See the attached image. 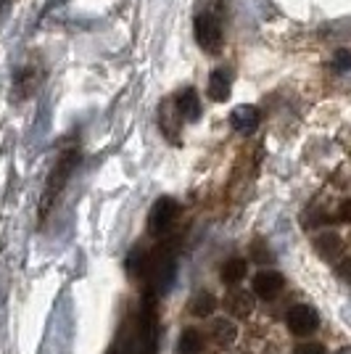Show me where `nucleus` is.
Segmentation results:
<instances>
[{"instance_id":"f257e3e1","label":"nucleus","mask_w":351,"mask_h":354,"mask_svg":"<svg viewBox=\"0 0 351 354\" xmlns=\"http://www.w3.org/2000/svg\"><path fill=\"white\" fill-rule=\"evenodd\" d=\"M77 164H79V151L72 148V151H64L59 156V162H56V167L50 169L48 183H45V191H43V201H40V212H37L40 222H43L45 217H48V212L53 209V204H56V198H59L61 191H64L69 175L77 169Z\"/></svg>"},{"instance_id":"f03ea898","label":"nucleus","mask_w":351,"mask_h":354,"mask_svg":"<svg viewBox=\"0 0 351 354\" xmlns=\"http://www.w3.org/2000/svg\"><path fill=\"white\" fill-rule=\"evenodd\" d=\"M193 35L196 43L204 48L206 53H220L225 48V14L222 8H206L193 19Z\"/></svg>"},{"instance_id":"7ed1b4c3","label":"nucleus","mask_w":351,"mask_h":354,"mask_svg":"<svg viewBox=\"0 0 351 354\" xmlns=\"http://www.w3.org/2000/svg\"><path fill=\"white\" fill-rule=\"evenodd\" d=\"M180 217V204H177L175 198H159L153 207H151V214H148V230L153 233V236H164L172 225L177 222Z\"/></svg>"},{"instance_id":"20e7f679","label":"nucleus","mask_w":351,"mask_h":354,"mask_svg":"<svg viewBox=\"0 0 351 354\" xmlns=\"http://www.w3.org/2000/svg\"><path fill=\"white\" fill-rule=\"evenodd\" d=\"M285 325H288V330H291L293 336L304 339V336H312L320 328V315L309 304H293L288 315H285Z\"/></svg>"},{"instance_id":"39448f33","label":"nucleus","mask_w":351,"mask_h":354,"mask_svg":"<svg viewBox=\"0 0 351 354\" xmlns=\"http://www.w3.org/2000/svg\"><path fill=\"white\" fill-rule=\"evenodd\" d=\"M283 288H285V278L280 275L278 270H262V272L254 275V294L264 299V301L275 299Z\"/></svg>"},{"instance_id":"423d86ee","label":"nucleus","mask_w":351,"mask_h":354,"mask_svg":"<svg viewBox=\"0 0 351 354\" xmlns=\"http://www.w3.org/2000/svg\"><path fill=\"white\" fill-rule=\"evenodd\" d=\"M230 88H233V72L227 66H220L209 74V98L214 104H225L230 98Z\"/></svg>"},{"instance_id":"0eeeda50","label":"nucleus","mask_w":351,"mask_h":354,"mask_svg":"<svg viewBox=\"0 0 351 354\" xmlns=\"http://www.w3.org/2000/svg\"><path fill=\"white\" fill-rule=\"evenodd\" d=\"M222 307L227 310V315L243 320L254 312V296H251V291H243V288H230L225 301H222Z\"/></svg>"},{"instance_id":"6e6552de","label":"nucleus","mask_w":351,"mask_h":354,"mask_svg":"<svg viewBox=\"0 0 351 354\" xmlns=\"http://www.w3.org/2000/svg\"><path fill=\"white\" fill-rule=\"evenodd\" d=\"M172 104L177 106L180 117L185 119V122H196V119L201 117V104H198V95H196L193 88L180 90L175 98H172Z\"/></svg>"},{"instance_id":"1a4fd4ad","label":"nucleus","mask_w":351,"mask_h":354,"mask_svg":"<svg viewBox=\"0 0 351 354\" xmlns=\"http://www.w3.org/2000/svg\"><path fill=\"white\" fill-rule=\"evenodd\" d=\"M259 109L256 106H238L233 114H230V124H233L238 133H254L256 124H259Z\"/></svg>"},{"instance_id":"9d476101","label":"nucleus","mask_w":351,"mask_h":354,"mask_svg":"<svg viewBox=\"0 0 351 354\" xmlns=\"http://www.w3.org/2000/svg\"><path fill=\"white\" fill-rule=\"evenodd\" d=\"M246 272H249V265H246V259H238V257H233V259H227V262L222 265L220 278H222V283H227V286H235V283H240L243 278H246Z\"/></svg>"},{"instance_id":"9b49d317","label":"nucleus","mask_w":351,"mask_h":354,"mask_svg":"<svg viewBox=\"0 0 351 354\" xmlns=\"http://www.w3.org/2000/svg\"><path fill=\"white\" fill-rule=\"evenodd\" d=\"M177 349H180V354H201L204 352V333L196 328L182 330V336L177 341Z\"/></svg>"},{"instance_id":"f8f14e48","label":"nucleus","mask_w":351,"mask_h":354,"mask_svg":"<svg viewBox=\"0 0 351 354\" xmlns=\"http://www.w3.org/2000/svg\"><path fill=\"white\" fill-rule=\"evenodd\" d=\"M217 310V296L211 291H196L191 299V312L196 317H209L211 312Z\"/></svg>"},{"instance_id":"ddd939ff","label":"nucleus","mask_w":351,"mask_h":354,"mask_svg":"<svg viewBox=\"0 0 351 354\" xmlns=\"http://www.w3.org/2000/svg\"><path fill=\"white\" fill-rule=\"evenodd\" d=\"M238 336V330H235V325L230 320H217V323L211 325V330H209V339L214 341L217 346H230Z\"/></svg>"},{"instance_id":"4468645a","label":"nucleus","mask_w":351,"mask_h":354,"mask_svg":"<svg viewBox=\"0 0 351 354\" xmlns=\"http://www.w3.org/2000/svg\"><path fill=\"white\" fill-rule=\"evenodd\" d=\"M314 246L320 251L322 257H328V259H336V254L341 251V238L333 236V233H328V236H320L314 241Z\"/></svg>"},{"instance_id":"2eb2a0df","label":"nucleus","mask_w":351,"mask_h":354,"mask_svg":"<svg viewBox=\"0 0 351 354\" xmlns=\"http://www.w3.org/2000/svg\"><path fill=\"white\" fill-rule=\"evenodd\" d=\"M146 254H143V249H135L130 254V257H127V262H124V265H127V272H132V275H140V272H143V270H146Z\"/></svg>"},{"instance_id":"dca6fc26","label":"nucleus","mask_w":351,"mask_h":354,"mask_svg":"<svg viewBox=\"0 0 351 354\" xmlns=\"http://www.w3.org/2000/svg\"><path fill=\"white\" fill-rule=\"evenodd\" d=\"M37 85V74L32 72V69H24V72L16 77V88L21 90V95H30L32 90Z\"/></svg>"},{"instance_id":"f3484780","label":"nucleus","mask_w":351,"mask_h":354,"mask_svg":"<svg viewBox=\"0 0 351 354\" xmlns=\"http://www.w3.org/2000/svg\"><path fill=\"white\" fill-rule=\"evenodd\" d=\"M251 259H254V262H259V265H264V262H269V259H272V254L267 251V246H264L262 241H256V243L251 246Z\"/></svg>"},{"instance_id":"a211bd4d","label":"nucleus","mask_w":351,"mask_h":354,"mask_svg":"<svg viewBox=\"0 0 351 354\" xmlns=\"http://www.w3.org/2000/svg\"><path fill=\"white\" fill-rule=\"evenodd\" d=\"M333 66H336V72H349L351 69V50H338L336 59H333Z\"/></svg>"},{"instance_id":"6ab92c4d","label":"nucleus","mask_w":351,"mask_h":354,"mask_svg":"<svg viewBox=\"0 0 351 354\" xmlns=\"http://www.w3.org/2000/svg\"><path fill=\"white\" fill-rule=\"evenodd\" d=\"M293 354H328V352H325V346H322V344L314 341V344H301V346H296Z\"/></svg>"},{"instance_id":"aec40b11","label":"nucleus","mask_w":351,"mask_h":354,"mask_svg":"<svg viewBox=\"0 0 351 354\" xmlns=\"http://www.w3.org/2000/svg\"><path fill=\"white\" fill-rule=\"evenodd\" d=\"M338 217L343 222H351V198H346L343 204H341V209H338Z\"/></svg>"},{"instance_id":"412c9836","label":"nucleus","mask_w":351,"mask_h":354,"mask_svg":"<svg viewBox=\"0 0 351 354\" xmlns=\"http://www.w3.org/2000/svg\"><path fill=\"white\" fill-rule=\"evenodd\" d=\"M338 272H341L346 281H351V259H343V262L338 265Z\"/></svg>"},{"instance_id":"4be33fe9","label":"nucleus","mask_w":351,"mask_h":354,"mask_svg":"<svg viewBox=\"0 0 351 354\" xmlns=\"http://www.w3.org/2000/svg\"><path fill=\"white\" fill-rule=\"evenodd\" d=\"M153 330H151V333H148V339H146V344H143V352L140 354H156V349H153Z\"/></svg>"},{"instance_id":"5701e85b","label":"nucleus","mask_w":351,"mask_h":354,"mask_svg":"<svg viewBox=\"0 0 351 354\" xmlns=\"http://www.w3.org/2000/svg\"><path fill=\"white\" fill-rule=\"evenodd\" d=\"M108 354H119V352H117V349H114V352H108Z\"/></svg>"}]
</instances>
